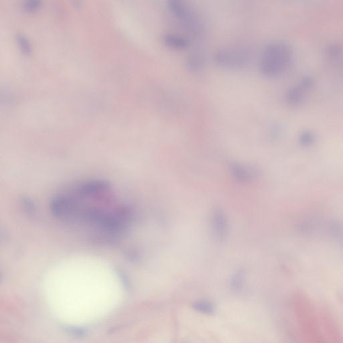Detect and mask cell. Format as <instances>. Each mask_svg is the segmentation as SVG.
Instances as JSON below:
<instances>
[{
    "label": "cell",
    "instance_id": "cell-1",
    "mask_svg": "<svg viewBox=\"0 0 343 343\" xmlns=\"http://www.w3.org/2000/svg\"><path fill=\"white\" fill-rule=\"evenodd\" d=\"M296 311L298 327L304 338H326L320 328L326 327L330 330L334 327L330 315L324 310L318 312L315 305L304 296L298 297Z\"/></svg>",
    "mask_w": 343,
    "mask_h": 343
},
{
    "label": "cell",
    "instance_id": "cell-2",
    "mask_svg": "<svg viewBox=\"0 0 343 343\" xmlns=\"http://www.w3.org/2000/svg\"><path fill=\"white\" fill-rule=\"evenodd\" d=\"M292 55L288 46L282 43L270 44L264 49L260 60V71L266 77H278L288 70Z\"/></svg>",
    "mask_w": 343,
    "mask_h": 343
},
{
    "label": "cell",
    "instance_id": "cell-3",
    "mask_svg": "<svg viewBox=\"0 0 343 343\" xmlns=\"http://www.w3.org/2000/svg\"><path fill=\"white\" fill-rule=\"evenodd\" d=\"M213 59L215 64L223 69L239 70L249 65L251 55L244 47L232 46L218 50Z\"/></svg>",
    "mask_w": 343,
    "mask_h": 343
},
{
    "label": "cell",
    "instance_id": "cell-4",
    "mask_svg": "<svg viewBox=\"0 0 343 343\" xmlns=\"http://www.w3.org/2000/svg\"><path fill=\"white\" fill-rule=\"evenodd\" d=\"M111 190V183L103 179H90L76 186L73 194L81 199L95 198L103 196Z\"/></svg>",
    "mask_w": 343,
    "mask_h": 343
},
{
    "label": "cell",
    "instance_id": "cell-5",
    "mask_svg": "<svg viewBox=\"0 0 343 343\" xmlns=\"http://www.w3.org/2000/svg\"><path fill=\"white\" fill-rule=\"evenodd\" d=\"M314 80L306 77L296 85L292 86L287 91L286 102L292 106H298L304 102L311 89L314 87Z\"/></svg>",
    "mask_w": 343,
    "mask_h": 343
},
{
    "label": "cell",
    "instance_id": "cell-6",
    "mask_svg": "<svg viewBox=\"0 0 343 343\" xmlns=\"http://www.w3.org/2000/svg\"><path fill=\"white\" fill-rule=\"evenodd\" d=\"M169 10L175 17L189 28H195L197 21L185 0H167Z\"/></svg>",
    "mask_w": 343,
    "mask_h": 343
},
{
    "label": "cell",
    "instance_id": "cell-7",
    "mask_svg": "<svg viewBox=\"0 0 343 343\" xmlns=\"http://www.w3.org/2000/svg\"><path fill=\"white\" fill-rule=\"evenodd\" d=\"M229 172L235 180L241 183L251 182L260 175V172L257 167L240 163H231L229 166Z\"/></svg>",
    "mask_w": 343,
    "mask_h": 343
},
{
    "label": "cell",
    "instance_id": "cell-8",
    "mask_svg": "<svg viewBox=\"0 0 343 343\" xmlns=\"http://www.w3.org/2000/svg\"><path fill=\"white\" fill-rule=\"evenodd\" d=\"M212 231L217 240L222 241L227 236V221L222 211L216 210L212 217Z\"/></svg>",
    "mask_w": 343,
    "mask_h": 343
},
{
    "label": "cell",
    "instance_id": "cell-9",
    "mask_svg": "<svg viewBox=\"0 0 343 343\" xmlns=\"http://www.w3.org/2000/svg\"><path fill=\"white\" fill-rule=\"evenodd\" d=\"M163 43L169 49L184 50L190 45V41L186 37L179 35H167L163 38Z\"/></svg>",
    "mask_w": 343,
    "mask_h": 343
},
{
    "label": "cell",
    "instance_id": "cell-10",
    "mask_svg": "<svg viewBox=\"0 0 343 343\" xmlns=\"http://www.w3.org/2000/svg\"><path fill=\"white\" fill-rule=\"evenodd\" d=\"M193 310L205 315H211L215 312L214 305L207 300L195 301L192 304Z\"/></svg>",
    "mask_w": 343,
    "mask_h": 343
},
{
    "label": "cell",
    "instance_id": "cell-11",
    "mask_svg": "<svg viewBox=\"0 0 343 343\" xmlns=\"http://www.w3.org/2000/svg\"><path fill=\"white\" fill-rule=\"evenodd\" d=\"M204 65V57L201 53H192L187 60V66L191 71L200 70Z\"/></svg>",
    "mask_w": 343,
    "mask_h": 343
},
{
    "label": "cell",
    "instance_id": "cell-12",
    "mask_svg": "<svg viewBox=\"0 0 343 343\" xmlns=\"http://www.w3.org/2000/svg\"><path fill=\"white\" fill-rule=\"evenodd\" d=\"M299 142L302 147H310L316 141V135L311 131H304L300 133L298 137Z\"/></svg>",
    "mask_w": 343,
    "mask_h": 343
},
{
    "label": "cell",
    "instance_id": "cell-13",
    "mask_svg": "<svg viewBox=\"0 0 343 343\" xmlns=\"http://www.w3.org/2000/svg\"><path fill=\"white\" fill-rule=\"evenodd\" d=\"M62 328H63L64 332L67 333V334L74 337H79V338L85 336L88 333V330L87 328L81 326H67L65 325V326L62 327Z\"/></svg>",
    "mask_w": 343,
    "mask_h": 343
},
{
    "label": "cell",
    "instance_id": "cell-14",
    "mask_svg": "<svg viewBox=\"0 0 343 343\" xmlns=\"http://www.w3.org/2000/svg\"><path fill=\"white\" fill-rule=\"evenodd\" d=\"M21 204L26 212L30 215L35 214L36 211H37L35 204L31 199L28 198V197H23L21 199Z\"/></svg>",
    "mask_w": 343,
    "mask_h": 343
},
{
    "label": "cell",
    "instance_id": "cell-15",
    "mask_svg": "<svg viewBox=\"0 0 343 343\" xmlns=\"http://www.w3.org/2000/svg\"><path fill=\"white\" fill-rule=\"evenodd\" d=\"M116 273L124 288L127 290H130L131 289V283L127 275L123 270H120V269H117Z\"/></svg>",
    "mask_w": 343,
    "mask_h": 343
},
{
    "label": "cell",
    "instance_id": "cell-16",
    "mask_svg": "<svg viewBox=\"0 0 343 343\" xmlns=\"http://www.w3.org/2000/svg\"><path fill=\"white\" fill-rule=\"evenodd\" d=\"M243 273L240 272H239L238 274H237L233 277L232 282L231 284L233 289H234L235 290H240L243 285Z\"/></svg>",
    "mask_w": 343,
    "mask_h": 343
},
{
    "label": "cell",
    "instance_id": "cell-17",
    "mask_svg": "<svg viewBox=\"0 0 343 343\" xmlns=\"http://www.w3.org/2000/svg\"><path fill=\"white\" fill-rule=\"evenodd\" d=\"M126 258L131 262H137L140 258L139 253L135 250L128 251L127 252Z\"/></svg>",
    "mask_w": 343,
    "mask_h": 343
}]
</instances>
